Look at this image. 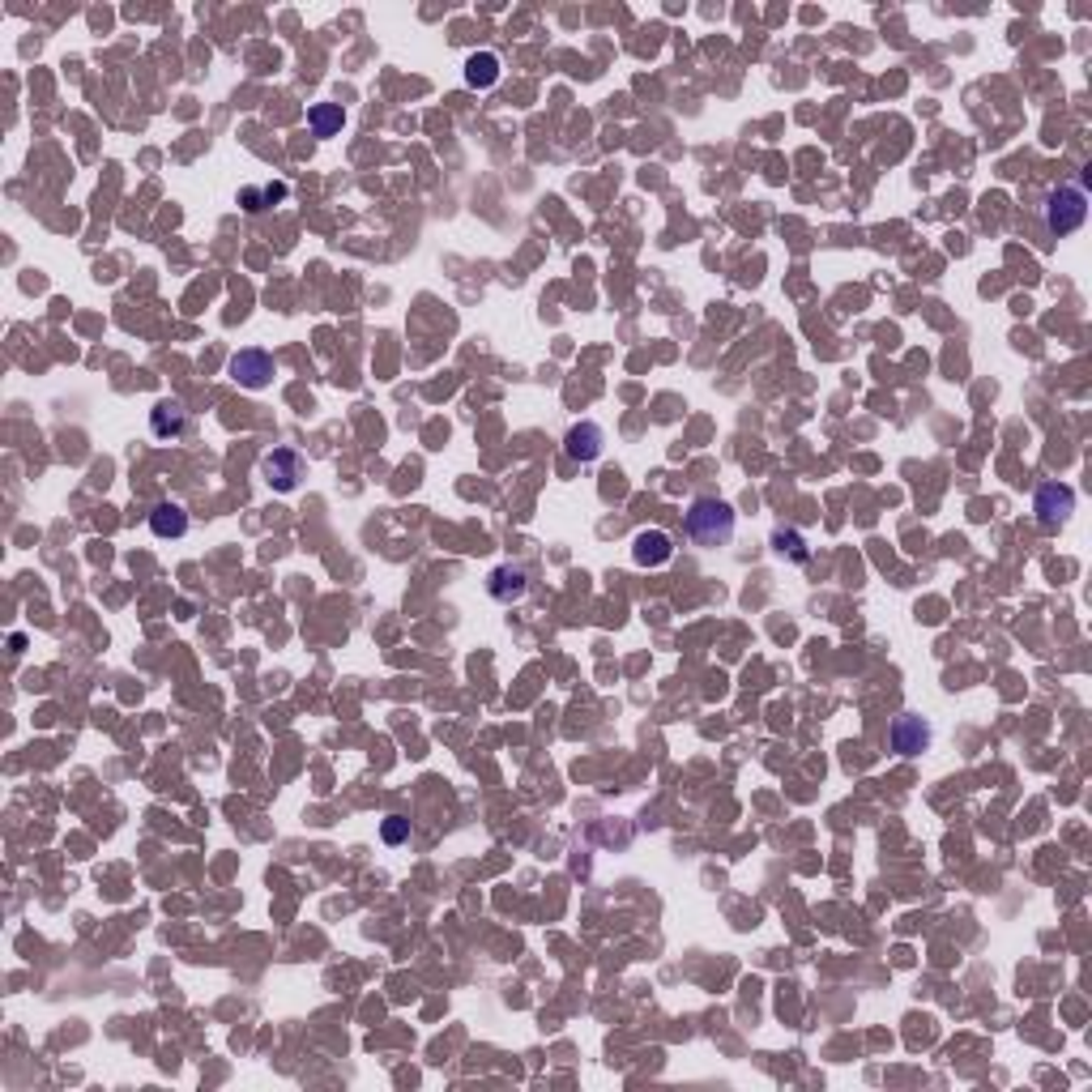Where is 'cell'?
Here are the masks:
<instances>
[{
    "label": "cell",
    "mask_w": 1092,
    "mask_h": 1092,
    "mask_svg": "<svg viewBox=\"0 0 1092 1092\" xmlns=\"http://www.w3.org/2000/svg\"><path fill=\"white\" fill-rule=\"evenodd\" d=\"M734 525H739V517L726 499H696L687 508V538L696 546H726L734 538Z\"/></svg>",
    "instance_id": "6da1fadb"
},
{
    "label": "cell",
    "mask_w": 1092,
    "mask_h": 1092,
    "mask_svg": "<svg viewBox=\"0 0 1092 1092\" xmlns=\"http://www.w3.org/2000/svg\"><path fill=\"white\" fill-rule=\"evenodd\" d=\"M1084 218H1088V196H1084V188H1054V192L1046 196V227H1050L1054 239L1071 235V231L1084 223Z\"/></svg>",
    "instance_id": "7a4b0ae2"
},
{
    "label": "cell",
    "mask_w": 1092,
    "mask_h": 1092,
    "mask_svg": "<svg viewBox=\"0 0 1092 1092\" xmlns=\"http://www.w3.org/2000/svg\"><path fill=\"white\" fill-rule=\"evenodd\" d=\"M1033 512H1037V521L1046 525V530H1054V525H1063L1075 512V491L1063 487V483H1046V487L1037 491V499H1033Z\"/></svg>",
    "instance_id": "3957f363"
},
{
    "label": "cell",
    "mask_w": 1092,
    "mask_h": 1092,
    "mask_svg": "<svg viewBox=\"0 0 1092 1092\" xmlns=\"http://www.w3.org/2000/svg\"><path fill=\"white\" fill-rule=\"evenodd\" d=\"M231 376H235L243 389H265L269 380H274V354L256 350V346L239 350L235 359H231Z\"/></svg>",
    "instance_id": "277c9868"
},
{
    "label": "cell",
    "mask_w": 1092,
    "mask_h": 1092,
    "mask_svg": "<svg viewBox=\"0 0 1092 1092\" xmlns=\"http://www.w3.org/2000/svg\"><path fill=\"white\" fill-rule=\"evenodd\" d=\"M299 478H303V457L294 448H274L265 457V483L274 491H282V495L299 487Z\"/></svg>",
    "instance_id": "5b68a950"
},
{
    "label": "cell",
    "mask_w": 1092,
    "mask_h": 1092,
    "mask_svg": "<svg viewBox=\"0 0 1092 1092\" xmlns=\"http://www.w3.org/2000/svg\"><path fill=\"white\" fill-rule=\"evenodd\" d=\"M563 448H568V457L572 461H581V465H589V461H598L606 452V432L598 423H576L568 436H563Z\"/></svg>",
    "instance_id": "8992f818"
},
{
    "label": "cell",
    "mask_w": 1092,
    "mask_h": 1092,
    "mask_svg": "<svg viewBox=\"0 0 1092 1092\" xmlns=\"http://www.w3.org/2000/svg\"><path fill=\"white\" fill-rule=\"evenodd\" d=\"M892 747H897L901 755L926 752V747H930V726H926L922 717H913V713H901L897 726H892Z\"/></svg>",
    "instance_id": "52a82bcc"
},
{
    "label": "cell",
    "mask_w": 1092,
    "mask_h": 1092,
    "mask_svg": "<svg viewBox=\"0 0 1092 1092\" xmlns=\"http://www.w3.org/2000/svg\"><path fill=\"white\" fill-rule=\"evenodd\" d=\"M632 555H636L641 568H657V563H666L674 555V546H670V538L661 534V530H645V534H636Z\"/></svg>",
    "instance_id": "ba28073f"
},
{
    "label": "cell",
    "mask_w": 1092,
    "mask_h": 1092,
    "mask_svg": "<svg viewBox=\"0 0 1092 1092\" xmlns=\"http://www.w3.org/2000/svg\"><path fill=\"white\" fill-rule=\"evenodd\" d=\"M487 589H491V598H495V602H521L525 598V589H530V581H525V572L521 568H495L491 572V581H487Z\"/></svg>",
    "instance_id": "9c48e42d"
},
{
    "label": "cell",
    "mask_w": 1092,
    "mask_h": 1092,
    "mask_svg": "<svg viewBox=\"0 0 1092 1092\" xmlns=\"http://www.w3.org/2000/svg\"><path fill=\"white\" fill-rule=\"evenodd\" d=\"M150 427L158 440H180L183 427H188V410L180 406V401H158L154 414H150Z\"/></svg>",
    "instance_id": "30bf717a"
},
{
    "label": "cell",
    "mask_w": 1092,
    "mask_h": 1092,
    "mask_svg": "<svg viewBox=\"0 0 1092 1092\" xmlns=\"http://www.w3.org/2000/svg\"><path fill=\"white\" fill-rule=\"evenodd\" d=\"M150 530H154V538H183L188 534V512L180 504H158L150 512Z\"/></svg>",
    "instance_id": "8fae6325"
},
{
    "label": "cell",
    "mask_w": 1092,
    "mask_h": 1092,
    "mask_svg": "<svg viewBox=\"0 0 1092 1092\" xmlns=\"http://www.w3.org/2000/svg\"><path fill=\"white\" fill-rule=\"evenodd\" d=\"M465 81H470L474 90H491V85L499 81V56L495 52H474L470 60H465Z\"/></svg>",
    "instance_id": "7c38bea8"
},
{
    "label": "cell",
    "mask_w": 1092,
    "mask_h": 1092,
    "mask_svg": "<svg viewBox=\"0 0 1092 1092\" xmlns=\"http://www.w3.org/2000/svg\"><path fill=\"white\" fill-rule=\"evenodd\" d=\"M308 129L312 137H338L341 129H346V112H341V103H316L308 112Z\"/></svg>",
    "instance_id": "4fadbf2b"
},
{
    "label": "cell",
    "mask_w": 1092,
    "mask_h": 1092,
    "mask_svg": "<svg viewBox=\"0 0 1092 1092\" xmlns=\"http://www.w3.org/2000/svg\"><path fill=\"white\" fill-rule=\"evenodd\" d=\"M282 196H286V183H261V188H243L239 205L248 214H261V210H269V205H278Z\"/></svg>",
    "instance_id": "5bb4252c"
},
{
    "label": "cell",
    "mask_w": 1092,
    "mask_h": 1092,
    "mask_svg": "<svg viewBox=\"0 0 1092 1092\" xmlns=\"http://www.w3.org/2000/svg\"><path fill=\"white\" fill-rule=\"evenodd\" d=\"M772 546H777V555H790L799 563H806V555H811V550H806V538L799 530H777L772 534Z\"/></svg>",
    "instance_id": "9a60e30c"
},
{
    "label": "cell",
    "mask_w": 1092,
    "mask_h": 1092,
    "mask_svg": "<svg viewBox=\"0 0 1092 1092\" xmlns=\"http://www.w3.org/2000/svg\"><path fill=\"white\" fill-rule=\"evenodd\" d=\"M406 837H410V819L389 815V819H385V841H389V845H397V841H406Z\"/></svg>",
    "instance_id": "2e32d148"
}]
</instances>
